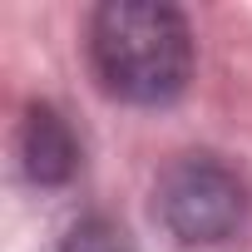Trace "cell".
Listing matches in <instances>:
<instances>
[{"label": "cell", "instance_id": "obj_1", "mask_svg": "<svg viewBox=\"0 0 252 252\" xmlns=\"http://www.w3.org/2000/svg\"><path fill=\"white\" fill-rule=\"evenodd\" d=\"M89 60L99 84L124 104H168L193 74L188 20L158 0H109L89 25Z\"/></svg>", "mask_w": 252, "mask_h": 252}, {"label": "cell", "instance_id": "obj_2", "mask_svg": "<svg viewBox=\"0 0 252 252\" xmlns=\"http://www.w3.org/2000/svg\"><path fill=\"white\" fill-rule=\"evenodd\" d=\"M154 213L183 247H218L247 227V188L227 163L188 154L158 173Z\"/></svg>", "mask_w": 252, "mask_h": 252}, {"label": "cell", "instance_id": "obj_3", "mask_svg": "<svg viewBox=\"0 0 252 252\" xmlns=\"http://www.w3.org/2000/svg\"><path fill=\"white\" fill-rule=\"evenodd\" d=\"M20 163L35 183H64L79 168V144L55 109H30L20 124Z\"/></svg>", "mask_w": 252, "mask_h": 252}, {"label": "cell", "instance_id": "obj_4", "mask_svg": "<svg viewBox=\"0 0 252 252\" xmlns=\"http://www.w3.org/2000/svg\"><path fill=\"white\" fill-rule=\"evenodd\" d=\"M60 252H129V242H124V232L109 227L104 218H89V222H79V227L64 237Z\"/></svg>", "mask_w": 252, "mask_h": 252}]
</instances>
